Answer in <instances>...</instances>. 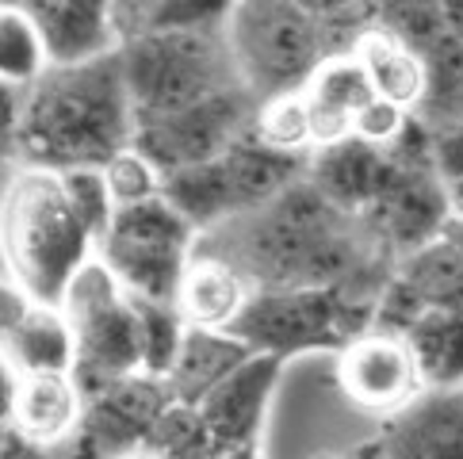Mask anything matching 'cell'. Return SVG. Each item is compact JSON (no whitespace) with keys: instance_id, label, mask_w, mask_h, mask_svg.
I'll return each mask as SVG.
<instances>
[{"instance_id":"1","label":"cell","mask_w":463,"mask_h":459,"mask_svg":"<svg viewBox=\"0 0 463 459\" xmlns=\"http://www.w3.org/2000/svg\"><path fill=\"white\" fill-rule=\"evenodd\" d=\"M135 138V111L123 85L119 46L89 61L46 65L24 85L15 165L70 169L104 165Z\"/></svg>"},{"instance_id":"2","label":"cell","mask_w":463,"mask_h":459,"mask_svg":"<svg viewBox=\"0 0 463 459\" xmlns=\"http://www.w3.org/2000/svg\"><path fill=\"white\" fill-rule=\"evenodd\" d=\"M96 253L58 169L12 165L0 192V268L39 303H58L77 268Z\"/></svg>"},{"instance_id":"3","label":"cell","mask_w":463,"mask_h":459,"mask_svg":"<svg viewBox=\"0 0 463 459\" xmlns=\"http://www.w3.org/2000/svg\"><path fill=\"white\" fill-rule=\"evenodd\" d=\"M383 421L345 395L334 349H307L279 360L260 455H356L372 452Z\"/></svg>"},{"instance_id":"4","label":"cell","mask_w":463,"mask_h":459,"mask_svg":"<svg viewBox=\"0 0 463 459\" xmlns=\"http://www.w3.org/2000/svg\"><path fill=\"white\" fill-rule=\"evenodd\" d=\"M119 70L135 126L238 85L222 31H138L119 42Z\"/></svg>"},{"instance_id":"5","label":"cell","mask_w":463,"mask_h":459,"mask_svg":"<svg viewBox=\"0 0 463 459\" xmlns=\"http://www.w3.org/2000/svg\"><path fill=\"white\" fill-rule=\"evenodd\" d=\"M222 39L238 85L253 100L299 89L334 51L326 23L314 20L299 0H238Z\"/></svg>"},{"instance_id":"6","label":"cell","mask_w":463,"mask_h":459,"mask_svg":"<svg viewBox=\"0 0 463 459\" xmlns=\"http://www.w3.org/2000/svg\"><path fill=\"white\" fill-rule=\"evenodd\" d=\"M58 306L65 310L73 330V375L85 387V395L108 387L111 379H123L130 371H142L138 303L96 253L77 268Z\"/></svg>"},{"instance_id":"7","label":"cell","mask_w":463,"mask_h":459,"mask_svg":"<svg viewBox=\"0 0 463 459\" xmlns=\"http://www.w3.org/2000/svg\"><path fill=\"white\" fill-rule=\"evenodd\" d=\"M372 299L353 287H253L250 303L234 318V330L250 349L272 356H295L307 349L337 344L372 322Z\"/></svg>"},{"instance_id":"8","label":"cell","mask_w":463,"mask_h":459,"mask_svg":"<svg viewBox=\"0 0 463 459\" xmlns=\"http://www.w3.org/2000/svg\"><path fill=\"white\" fill-rule=\"evenodd\" d=\"M195 238V226L173 207L169 195L157 192L138 203L115 207L108 230L96 241V257L135 299L173 303Z\"/></svg>"},{"instance_id":"9","label":"cell","mask_w":463,"mask_h":459,"mask_svg":"<svg viewBox=\"0 0 463 459\" xmlns=\"http://www.w3.org/2000/svg\"><path fill=\"white\" fill-rule=\"evenodd\" d=\"M334 360L345 395L375 421L399 414L406 402H413L425 390L421 368L413 360V349L402 330L368 322L364 330L349 333L337 344Z\"/></svg>"},{"instance_id":"10","label":"cell","mask_w":463,"mask_h":459,"mask_svg":"<svg viewBox=\"0 0 463 459\" xmlns=\"http://www.w3.org/2000/svg\"><path fill=\"white\" fill-rule=\"evenodd\" d=\"M253 104L257 100L241 85L222 89L176 115L138 123L130 142L154 161L161 176L184 165H200V161L219 157L230 142H238L250 130Z\"/></svg>"},{"instance_id":"11","label":"cell","mask_w":463,"mask_h":459,"mask_svg":"<svg viewBox=\"0 0 463 459\" xmlns=\"http://www.w3.org/2000/svg\"><path fill=\"white\" fill-rule=\"evenodd\" d=\"M279 360L284 356L253 349L195 402L214 455H260V433L269 421Z\"/></svg>"},{"instance_id":"12","label":"cell","mask_w":463,"mask_h":459,"mask_svg":"<svg viewBox=\"0 0 463 459\" xmlns=\"http://www.w3.org/2000/svg\"><path fill=\"white\" fill-rule=\"evenodd\" d=\"M452 219L449 195L433 169H402L394 165L387 184L356 219L375 245H383L391 257L418 249L421 241L437 238L444 222Z\"/></svg>"},{"instance_id":"13","label":"cell","mask_w":463,"mask_h":459,"mask_svg":"<svg viewBox=\"0 0 463 459\" xmlns=\"http://www.w3.org/2000/svg\"><path fill=\"white\" fill-rule=\"evenodd\" d=\"M85 387L73 371H20L12 406V433L27 452H61L85 425Z\"/></svg>"},{"instance_id":"14","label":"cell","mask_w":463,"mask_h":459,"mask_svg":"<svg viewBox=\"0 0 463 459\" xmlns=\"http://www.w3.org/2000/svg\"><path fill=\"white\" fill-rule=\"evenodd\" d=\"M375 455L402 459H463V383L425 387L379 429Z\"/></svg>"},{"instance_id":"15","label":"cell","mask_w":463,"mask_h":459,"mask_svg":"<svg viewBox=\"0 0 463 459\" xmlns=\"http://www.w3.org/2000/svg\"><path fill=\"white\" fill-rule=\"evenodd\" d=\"M253 280L245 276L226 253L214 245L195 238V249L184 265V276L176 284L173 306L188 325H203V330H230L241 306L250 303Z\"/></svg>"},{"instance_id":"16","label":"cell","mask_w":463,"mask_h":459,"mask_svg":"<svg viewBox=\"0 0 463 459\" xmlns=\"http://www.w3.org/2000/svg\"><path fill=\"white\" fill-rule=\"evenodd\" d=\"M391 169H394V161L379 145L349 135V138L326 142L310 154L307 180L337 211H345L349 219H360L368 211V203L379 195V188L387 184Z\"/></svg>"},{"instance_id":"17","label":"cell","mask_w":463,"mask_h":459,"mask_svg":"<svg viewBox=\"0 0 463 459\" xmlns=\"http://www.w3.org/2000/svg\"><path fill=\"white\" fill-rule=\"evenodd\" d=\"M299 89H303V100L310 111L314 150L326 142L349 138L356 126V115L375 96L368 70H364L353 51H329Z\"/></svg>"},{"instance_id":"18","label":"cell","mask_w":463,"mask_h":459,"mask_svg":"<svg viewBox=\"0 0 463 459\" xmlns=\"http://www.w3.org/2000/svg\"><path fill=\"white\" fill-rule=\"evenodd\" d=\"M24 8L39 27L46 58L54 65L89 61L119 46L111 23V0H24Z\"/></svg>"},{"instance_id":"19","label":"cell","mask_w":463,"mask_h":459,"mask_svg":"<svg viewBox=\"0 0 463 459\" xmlns=\"http://www.w3.org/2000/svg\"><path fill=\"white\" fill-rule=\"evenodd\" d=\"M307 161L310 157L276 154V150L260 145L250 130H245L238 142H230L226 150L214 157V169H219L230 215H241V211L272 203L279 192H288L295 180L307 176Z\"/></svg>"},{"instance_id":"20","label":"cell","mask_w":463,"mask_h":459,"mask_svg":"<svg viewBox=\"0 0 463 459\" xmlns=\"http://www.w3.org/2000/svg\"><path fill=\"white\" fill-rule=\"evenodd\" d=\"M250 352L253 349L234 330H203V325H188L184 337H180V349L173 356L169 371H165L169 398L195 406L230 368L241 364Z\"/></svg>"},{"instance_id":"21","label":"cell","mask_w":463,"mask_h":459,"mask_svg":"<svg viewBox=\"0 0 463 459\" xmlns=\"http://www.w3.org/2000/svg\"><path fill=\"white\" fill-rule=\"evenodd\" d=\"M349 51L360 58V65L368 70V80L375 96L399 104L406 111H418L425 100V54L413 51L410 42L399 35H391L387 27H379L375 20L368 27H360V35L353 39Z\"/></svg>"},{"instance_id":"22","label":"cell","mask_w":463,"mask_h":459,"mask_svg":"<svg viewBox=\"0 0 463 459\" xmlns=\"http://www.w3.org/2000/svg\"><path fill=\"white\" fill-rule=\"evenodd\" d=\"M402 333L425 387L463 383V303H429Z\"/></svg>"},{"instance_id":"23","label":"cell","mask_w":463,"mask_h":459,"mask_svg":"<svg viewBox=\"0 0 463 459\" xmlns=\"http://www.w3.org/2000/svg\"><path fill=\"white\" fill-rule=\"evenodd\" d=\"M15 371H73V330L58 303H31L24 322L0 341Z\"/></svg>"},{"instance_id":"24","label":"cell","mask_w":463,"mask_h":459,"mask_svg":"<svg viewBox=\"0 0 463 459\" xmlns=\"http://www.w3.org/2000/svg\"><path fill=\"white\" fill-rule=\"evenodd\" d=\"M394 276H402L421 303H463V253L444 230L394 257Z\"/></svg>"},{"instance_id":"25","label":"cell","mask_w":463,"mask_h":459,"mask_svg":"<svg viewBox=\"0 0 463 459\" xmlns=\"http://www.w3.org/2000/svg\"><path fill=\"white\" fill-rule=\"evenodd\" d=\"M250 135L276 154L310 157L314 154V126H310L303 89H288V92L257 100L253 119H250Z\"/></svg>"},{"instance_id":"26","label":"cell","mask_w":463,"mask_h":459,"mask_svg":"<svg viewBox=\"0 0 463 459\" xmlns=\"http://www.w3.org/2000/svg\"><path fill=\"white\" fill-rule=\"evenodd\" d=\"M51 58L39 39V27L31 23L24 5H0V80L24 89L31 85Z\"/></svg>"},{"instance_id":"27","label":"cell","mask_w":463,"mask_h":459,"mask_svg":"<svg viewBox=\"0 0 463 459\" xmlns=\"http://www.w3.org/2000/svg\"><path fill=\"white\" fill-rule=\"evenodd\" d=\"M372 20L379 27H387L391 35H399L402 42H410L413 51H421V54L437 39L449 35L440 0H375V15H372Z\"/></svg>"},{"instance_id":"28","label":"cell","mask_w":463,"mask_h":459,"mask_svg":"<svg viewBox=\"0 0 463 459\" xmlns=\"http://www.w3.org/2000/svg\"><path fill=\"white\" fill-rule=\"evenodd\" d=\"M135 303H138V325H142V371L165 379L188 322L180 318V310L173 303H157V299H135Z\"/></svg>"},{"instance_id":"29","label":"cell","mask_w":463,"mask_h":459,"mask_svg":"<svg viewBox=\"0 0 463 459\" xmlns=\"http://www.w3.org/2000/svg\"><path fill=\"white\" fill-rule=\"evenodd\" d=\"M61 176V188L70 195L73 211L80 215L92 230V238L100 241V234L108 230L111 215H115V200H111V188H108V176L100 165H70V169H58Z\"/></svg>"},{"instance_id":"30","label":"cell","mask_w":463,"mask_h":459,"mask_svg":"<svg viewBox=\"0 0 463 459\" xmlns=\"http://www.w3.org/2000/svg\"><path fill=\"white\" fill-rule=\"evenodd\" d=\"M100 169L108 176V188H111L115 207H119V203H138V200H146V195H157L161 192V180H165L161 169L138 150L135 142L123 145L119 154H111Z\"/></svg>"},{"instance_id":"31","label":"cell","mask_w":463,"mask_h":459,"mask_svg":"<svg viewBox=\"0 0 463 459\" xmlns=\"http://www.w3.org/2000/svg\"><path fill=\"white\" fill-rule=\"evenodd\" d=\"M238 0H157L146 31H222Z\"/></svg>"},{"instance_id":"32","label":"cell","mask_w":463,"mask_h":459,"mask_svg":"<svg viewBox=\"0 0 463 459\" xmlns=\"http://www.w3.org/2000/svg\"><path fill=\"white\" fill-rule=\"evenodd\" d=\"M433 173L449 195L452 215H463V119L433 126Z\"/></svg>"},{"instance_id":"33","label":"cell","mask_w":463,"mask_h":459,"mask_svg":"<svg viewBox=\"0 0 463 459\" xmlns=\"http://www.w3.org/2000/svg\"><path fill=\"white\" fill-rule=\"evenodd\" d=\"M410 115H413V111H406V108H399V104L383 100V96H372V100L364 104V111L356 115L353 135L364 138V142H372V145H379V150H387V145L406 130Z\"/></svg>"},{"instance_id":"34","label":"cell","mask_w":463,"mask_h":459,"mask_svg":"<svg viewBox=\"0 0 463 459\" xmlns=\"http://www.w3.org/2000/svg\"><path fill=\"white\" fill-rule=\"evenodd\" d=\"M35 303V295H31L20 280H12V276L0 268V341H5L15 325L24 322V314Z\"/></svg>"},{"instance_id":"35","label":"cell","mask_w":463,"mask_h":459,"mask_svg":"<svg viewBox=\"0 0 463 459\" xmlns=\"http://www.w3.org/2000/svg\"><path fill=\"white\" fill-rule=\"evenodd\" d=\"M20 104H24V89L0 80V161H12V165H15V135H20Z\"/></svg>"},{"instance_id":"36","label":"cell","mask_w":463,"mask_h":459,"mask_svg":"<svg viewBox=\"0 0 463 459\" xmlns=\"http://www.w3.org/2000/svg\"><path fill=\"white\" fill-rule=\"evenodd\" d=\"M154 8H157V0H111V23H115L119 42L150 27Z\"/></svg>"},{"instance_id":"37","label":"cell","mask_w":463,"mask_h":459,"mask_svg":"<svg viewBox=\"0 0 463 459\" xmlns=\"http://www.w3.org/2000/svg\"><path fill=\"white\" fill-rule=\"evenodd\" d=\"M15 383H20V371L0 349V433H12V406H15Z\"/></svg>"},{"instance_id":"38","label":"cell","mask_w":463,"mask_h":459,"mask_svg":"<svg viewBox=\"0 0 463 459\" xmlns=\"http://www.w3.org/2000/svg\"><path fill=\"white\" fill-rule=\"evenodd\" d=\"M440 12H444V23L456 39H463V0H440Z\"/></svg>"},{"instance_id":"39","label":"cell","mask_w":463,"mask_h":459,"mask_svg":"<svg viewBox=\"0 0 463 459\" xmlns=\"http://www.w3.org/2000/svg\"><path fill=\"white\" fill-rule=\"evenodd\" d=\"M444 234H449L459 245V253H463V215H452L449 222H444Z\"/></svg>"},{"instance_id":"40","label":"cell","mask_w":463,"mask_h":459,"mask_svg":"<svg viewBox=\"0 0 463 459\" xmlns=\"http://www.w3.org/2000/svg\"><path fill=\"white\" fill-rule=\"evenodd\" d=\"M0 5H24V0H0Z\"/></svg>"}]
</instances>
